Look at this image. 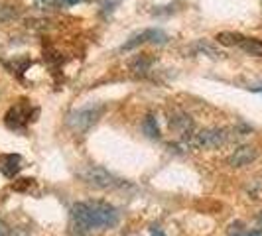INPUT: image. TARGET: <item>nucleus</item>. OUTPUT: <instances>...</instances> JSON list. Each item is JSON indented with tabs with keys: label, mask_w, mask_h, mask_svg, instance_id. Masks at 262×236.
I'll return each instance as SVG.
<instances>
[{
	"label": "nucleus",
	"mask_w": 262,
	"mask_h": 236,
	"mask_svg": "<svg viewBox=\"0 0 262 236\" xmlns=\"http://www.w3.org/2000/svg\"><path fill=\"white\" fill-rule=\"evenodd\" d=\"M118 219V210L105 201H85L71 207V228H77L81 232L113 228Z\"/></svg>",
	"instance_id": "obj_1"
},
{
	"label": "nucleus",
	"mask_w": 262,
	"mask_h": 236,
	"mask_svg": "<svg viewBox=\"0 0 262 236\" xmlns=\"http://www.w3.org/2000/svg\"><path fill=\"white\" fill-rule=\"evenodd\" d=\"M229 142V130L225 128H203L193 132L184 140V148L191 150H219Z\"/></svg>",
	"instance_id": "obj_2"
},
{
	"label": "nucleus",
	"mask_w": 262,
	"mask_h": 236,
	"mask_svg": "<svg viewBox=\"0 0 262 236\" xmlns=\"http://www.w3.org/2000/svg\"><path fill=\"white\" fill-rule=\"evenodd\" d=\"M79 177L87 185H91L95 189H117L122 185V181L115 177L111 171H106L101 166H87L79 171Z\"/></svg>",
	"instance_id": "obj_3"
},
{
	"label": "nucleus",
	"mask_w": 262,
	"mask_h": 236,
	"mask_svg": "<svg viewBox=\"0 0 262 236\" xmlns=\"http://www.w3.org/2000/svg\"><path fill=\"white\" fill-rule=\"evenodd\" d=\"M103 110H105V106H103V105L79 108V110L71 112V114L67 116V126L71 128V132H75V134H83V132L89 130L93 124H95V122L101 118Z\"/></svg>",
	"instance_id": "obj_4"
},
{
	"label": "nucleus",
	"mask_w": 262,
	"mask_h": 236,
	"mask_svg": "<svg viewBox=\"0 0 262 236\" xmlns=\"http://www.w3.org/2000/svg\"><path fill=\"white\" fill-rule=\"evenodd\" d=\"M168 34L166 32H162V30H156V28H152V30H144V32H140V34H136L134 38H130L124 45H122V52H130L134 48H138V45H142V43H156V45H164V43H168Z\"/></svg>",
	"instance_id": "obj_5"
},
{
	"label": "nucleus",
	"mask_w": 262,
	"mask_h": 236,
	"mask_svg": "<svg viewBox=\"0 0 262 236\" xmlns=\"http://www.w3.org/2000/svg\"><path fill=\"white\" fill-rule=\"evenodd\" d=\"M168 124H170V130L176 132L178 136H182V138H187V136H191L193 134V118L189 116L187 112L184 110H171L170 112V118H168Z\"/></svg>",
	"instance_id": "obj_6"
},
{
	"label": "nucleus",
	"mask_w": 262,
	"mask_h": 236,
	"mask_svg": "<svg viewBox=\"0 0 262 236\" xmlns=\"http://www.w3.org/2000/svg\"><path fill=\"white\" fill-rule=\"evenodd\" d=\"M30 120V106H28L26 101H22L20 105L12 106L6 116H4V122L10 130H22L26 126V122Z\"/></svg>",
	"instance_id": "obj_7"
},
{
	"label": "nucleus",
	"mask_w": 262,
	"mask_h": 236,
	"mask_svg": "<svg viewBox=\"0 0 262 236\" xmlns=\"http://www.w3.org/2000/svg\"><path fill=\"white\" fill-rule=\"evenodd\" d=\"M258 157V150L254 148V146L250 144H245V146H238L235 152L229 156V166L231 168H235V170H238V168H245V166H250L254 159Z\"/></svg>",
	"instance_id": "obj_8"
},
{
	"label": "nucleus",
	"mask_w": 262,
	"mask_h": 236,
	"mask_svg": "<svg viewBox=\"0 0 262 236\" xmlns=\"http://www.w3.org/2000/svg\"><path fill=\"white\" fill-rule=\"evenodd\" d=\"M22 170V157L18 154H8V156H2L0 157V171L12 179L14 175H18V171Z\"/></svg>",
	"instance_id": "obj_9"
},
{
	"label": "nucleus",
	"mask_w": 262,
	"mask_h": 236,
	"mask_svg": "<svg viewBox=\"0 0 262 236\" xmlns=\"http://www.w3.org/2000/svg\"><path fill=\"white\" fill-rule=\"evenodd\" d=\"M238 48L243 50L245 53H249V55H254V57H262V41L256 38H245L241 43H238Z\"/></svg>",
	"instance_id": "obj_10"
},
{
	"label": "nucleus",
	"mask_w": 262,
	"mask_h": 236,
	"mask_svg": "<svg viewBox=\"0 0 262 236\" xmlns=\"http://www.w3.org/2000/svg\"><path fill=\"white\" fill-rule=\"evenodd\" d=\"M18 16H20V10L14 4L0 2V24H10L14 20H18Z\"/></svg>",
	"instance_id": "obj_11"
},
{
	"label": "nucleus",
	"mask_w": 262,
	"mask_h": 236,
	"mask_svg": "<svg viewBox=\"0 0 262 236\" xmlns=\"http://www.w3.org/2000/svg\"><path fill=\"white\" fill-rule=\"evenodd\" d=\"M142 130L148 138H152V140H158L160 138V126H158V120L154 114H148L144 118V122H142Z\"/></svg>",
	"instance_id": "obj_12"
},
{
	"label": "nucleus",
	"mask_w": 262,
	"mask_h": 236,
	"mask_svg": "<svg viewBox=\"0 0 262 236\" xmlns=\"http://www.w3.org/2000/svg\"><path fill=\"white\" fill-rule=\"evenodd\" d=\"M128 67H130L132 71H136V73H144V71H148L152 67V59L148 55H136L134 59H130Z\"/></svg>",
	"instance_id": "obj_13"
},
{
	"label": "nucleus",
	"mask_w": 262,
	"mask_h": 236,
	"mask_svg": "<svg viewBox=\"0 0 262 236\" xmlns=\"http://www.w3.org/2000/svg\"><path fill=\"white\" fill-rule=\"evenodd\" d=\"M217 41L221 43V45H238L245 36H241V34H235V32H221V34H217Z\"/></svg>",
	"instance_id": "obj_14"
},
{
	"label": "nucleus",
	"mask_w": 262,
	"mask_h": 236,
	"mask_svg": "<svg viewBox=\"0 0 262 236\" xmlns=\"http://www.w3.org/2000/svg\"><path fill=\"white\" fill-rule=\"evenodd\" d=\"M227 236H262V230H245L241 223H233L229 226Z\"/></svg>",
	"instance_id": "obj_15"
},
{
	"label": "nucleus",
	"mask_w": 262,
	"mask_h": 236,
	"mask_svg": "<svg viewBox=\"0 0 262 236\" xmlns=\"http://www.w3.org/2000/svg\"><path fill=\"white\" fill-rule=\"evenodd\" d=\"M193 52L195 53H205V55H209V57H213V59H217L219 55H221V52H217L211 43H207V41H197L195 45H193Z\"/></svg>",
	"instance_id": "obj_16"
},
{
	"label": "nucleus",
	"mask_w": 262,
	"mask_h": 236,
	"mask_svg": "<svg viewBox=\"0 0 262 236\" xmlns=\"http://www.w3.org/2000/svg\"><path fill=\"white\" fill-rule=\"evenodd\" d=\"M34 4L39 10H52V8L63 6V0H34Z\"/></svg>",
	"instance_id": "obj_17"
},
{
	"label": "nucleus",
	"mask_w": 262,
	"mask_h": 236,
	"mask_svg": "<svg viewBox=\"0 0 262 236\" xmlns=\"http://www.w3.org/2000/svg\"><path fill=\"white\" fill-rule=\"evenodd\" d=\"M0 236H10V228L4 221H0Z\"/></svg>",
	"instance_id": "obj_18"
},
{
	"label": "nucleus",
	"mask_w": 262,
	"mask_h": 236,
	"mask_svg": "<svg viewBox=\"0 0 262 236\" xmlns=\"http://www.w3.org/2000/svg\"><path fill=\"white\" fill-rule=\"evenodd\" d=\"M10 236H30V234H28V230H24V228H14V232L10 230Z\"/></svg>",
	"instance_id": "obj_19"
},
{
	"label": "nucleus",
	"mask_w": 262,
	"mask_h": 236,
	"mask_svg": "<svg viewBox=\"0 0 262 236\" xmlns=\"http://www.w3.org/2000/svg\"><path fill=\"white\" fill-rule=\"evenodd\" d=\"M85 0H63V6H75V4H81Z\"/></svg>",
	"instance_id": "obj_20"
},
{
	"label": "nucleus",
	"mask_w": 262,
	"mask_h": 236,
	"mask_svg": "<svg viewBox=\"0 0 262 236\" xmlns=\"http://www.w3.org/2000/svg\"><path fill=\"white\" fill-rule=\"evenodd\" d=\"M152 236H166L162 232V228H158V226H152Z\"/></svg>",
	"instance_id": "obj_21"
},
{
	"label": "nucleus",
	"mask_w": 262,
	"mask_h": 236,
	"mask_svg": "<svg viewBox=\"0 0 262 236\" xmlns=\"http://www.w3.org/2000/svg\"><path fill=\"white\" fill-rule=\"evenodd\" d=\"M258 224H260V226H262V213H260V215H258Z\"/></svg>",
	"instance_id": "obj_22"
},
{
	"label": "nucleus",
	"mask_w": 262,
	"mask_h": 236,
	"mask_svg": "<svg viewBox=\"0 0 262 236\" xmlns=\"http://www.w3.org/2000/svg\"><path fill=\"white\" fill-rule=\"evenodd\" d=\"M126 236H140V234H136V232H132V234H126Z\"/></svg>",
	"instance_id": "obj_23"
},
{
	"label": "nucleus",
	"mask_w": 262,
	"mask_h": 236,
	"mask_svg": "<svg viewBox=\"0 0 262 236\" xmlns=\"http://www.w3.org/2000/svg\"><path fill=\"white\" fill-rule=\"evenodd\" d=\"M256 91H258V92H262V85H260V87H258V89H256Z\"/></svg>",
	"instance_id": "obj_24"
}]
</instances>
